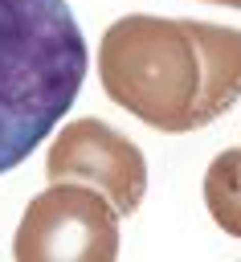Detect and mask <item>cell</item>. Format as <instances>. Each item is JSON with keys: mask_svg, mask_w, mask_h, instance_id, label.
Masks as SVG:
<instances>
[{"mask_svg": "<svg viewBox=\"0 0 241 262\" xmlns=\"http://www.w3.org/2000/svg\"><path fill=\"white\" fill-rule=\"evenodd\" d=\"M16 262H114L118 213L86 184H49L37 192L12 237Z\"/></svg>", "mask_w": 241, "mask_h": 262, "instance_id": "3957f363", "label": "cell"}, {"mask_svg": "<svg viewBox=\"0 0 241 262\" xmlns=\"http://www.w3.org/2000/svg\"><path fill=\"white\" fill-rule=\"evenodd\" d=\"M98 78L110 102L155 131L208 127L241 98V29L131 12L98 41Z\"/></svg>", "mask_w": 241, "mask_h": 262, "instance_id": "6da1fadb", "label": "cell"}, {"mask_svg": "<svg viewBox=\"0 0 241 262\" xmlns=\"http://www.w3.org/2000/svg\"><path fill=\"white\" fill-rule=\"evenodd\" d=\"M45 176L49 184H86L102 192L118 217H131L147 192L143 151L102 119L65 123L49 143Z\"/></svg>", "mask_w": 241, "mask_h": 262, "instance_id": "277c9868", "label": "cell"}, {"mask_svg": "<svg viewBox=\"0 0 241 262\" xmlns=\"http://www.w3.org/2000/svg\"><path fill=\"white\" fill-rule=\"evenodd\" d=\"M86 57L65 0H0V172L29 160L65 119Z\"/></svg>", "mask_w": 241, "mask_h": 262, "instance_id": "7a4b0ae2", "label": "cell"}, {"mask_svg": "<svg viewBox=\"0 0 241 262\" xmlns=\"http://www.w3.org/2000/svg\"><path fill=\"white\" fill-rule=\"evenodd\" d=\"M204 205L212 213V221L241 237V147H229L221 151L208 172H204Z\"/></svg>", "mask_w": 241, "mask_h": 262, "instance_id": "5b68a950", "label": "cell"}, {"mask_svg": "<svg viewBox=\"0 0 241 262\" xmlns=\"http://www.w3.org/2000/svg\"><path fill=\"white\" fill-rule=\"evenodd\" d=\"M208 4H229V8H241V0H208Z\"/></svg>", "mask_w": 241, "mask_h": 262, "instance_id": "8992f818", "label": "cell"}]
</instances>
